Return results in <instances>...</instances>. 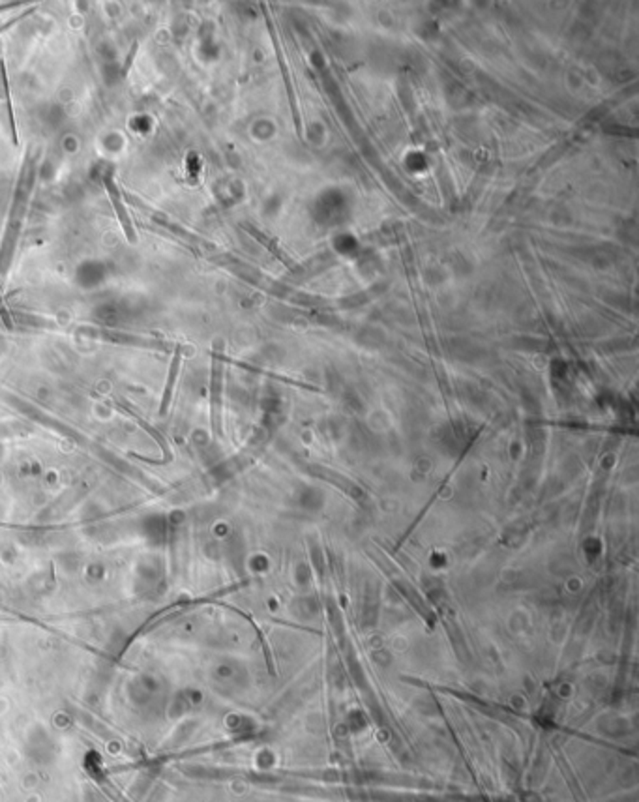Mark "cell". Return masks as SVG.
Listing matches in <instances>:
<instances>
[{"label": "cell", "instance_id": "cell-6", "mask_svg": "<svg viewBox=\"0 0 639 802\" xmlns=\"http://www.w3.org/2000/svg\"><path fill=\"white\" fill-rule=\"evenodd\" d=\"M0 317H2V321H4V324L8 326V328H14V323H11V319H10V314H8V309H6L4 300H2V294H0Z\"/></svg>", "mask_w": 639, "mask_h": 802}, {"label": "cell", "instance_id": "cell-3", "mask_svg": "<svg viewBox=\"0 0 639 802\" xmlns=\"http://www.w3.org/2000/svg\"><path fill=\"white\" fill-rule=\"evenodd\" d=\"M220 411H222V358L220 353L212 358V373H210V415L212 427L216 435H220Z\"/></svg>", "mask_w": 639, "mask_h": 802}, {"label": "cell", "instance_id": "cell-4", "mask_svg": "<svg viewBox=\"0 0 639 802\" xmlns=\"http://www.w3.org/2000/svg\"><path fill=\"white\" fill-rule=\"evenodd\" d=\"M181 362H182V347L181 345H176L175 355H173V360H171L169 377H167V383H165V388H163V396H161V403H160L161 417L167 415V409H169L171 400H173V390H175L176 375H178V370H181Z\"/></svg>", "mask_w": 639, "mask_h": 802}, {"label": "cell", "instance_id": "cell-1", "mask_svg": "<svg viewBox=\"0 0 639 802\" xmlns=\"http://www.w3.org/2000/svg\"><path fill=\"white\" fill-rule=\"evenodd\" d=\"M36 171H38V156H26L25 164L21 167L19 181L16 186V193H14V200H11L10 214H8V225H6L4 238L0 244V278H4L8 270H10L11 259H14V252H16L17 238L21 235L23 229V221L26 216V208L31 203L32 188H34V181H36Z\"/></svg>", "mask_w": 639, "mask_h": 802}, {"label": "cell", "instance_id": "cell-5", "mask_svg": "<svg viewBox=\"0 0 639 802\" xmlns=\"http://www.w3.org/2000/svg\"><path fill=\"white\" fill-rule=\"evenodd\" d=\"M0 75H2V85H4V94H6V103H8V117H10V132L14 144H19V135H17V124L16 117H14V109H11V100H10V88H8V75H6V66L4 60H0Z\"/></svg>", "mask_w": 639, "mask_h": 802}, {"label": "cell", "instance_id": "cell-7", "mask_svg": "<svg viewBox=\"0 0 639 802\" xmlns=\"http://www.w3.org/2000/svg\"><path fill=\"white\" fill-rule=\"evenodd\" d=\"M16 21H19V19H11V21H8V23H6V25H2V26H0V32L8 31V28H10V26H11V25H14V23H16Z\"/></svg>", "mask_w": 639, "mask_h": 802}, {"label": "cell", "instance_id": "cell-2", "mask_svg": "<svg viewBox=\"0 0 639 802\" xmlns=\"http://www.w3.org/2000/svg\"><path fill=\"white\" fill-rule=\"evenodd\" d=\"M103 186H105V190H107L109 200H111V205H113L114 214L119 218V223L120 227H122L124 235H126L129 244H135V242H137V232H135L131 218H129L128 210H126V206H124L122 196H120L119 188L114 184V178L111 173H105V175H103Z\"/></svg>", "mask_w": 639, "mask_h": 802}]
</instances>
